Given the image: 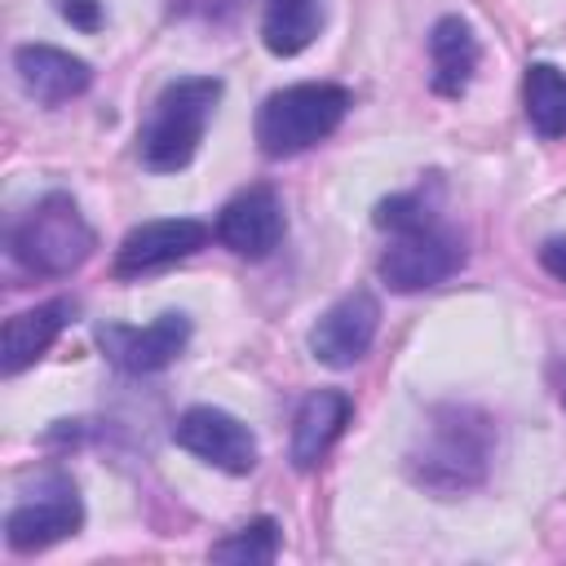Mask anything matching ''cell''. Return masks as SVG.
<instances>
[{"mask_svg":"<svg viewBox=\"0 0 566 566\" xmlns=\"http://www.w3.org/2000/svg\"><path fill=\"white\" fill-rule=\"evenodd\" d=\"M208 226L195 217H159V221H142L124 234V243L115 248V274L119 279H142L155 270H168L186 256H195L208 243Z\"/></svg>","mask_w":566,"mask_h":566,"instance_id":"8","label":"cell"},{"mask_svg":"<svg viewBox=\"0 0 566 566\" xmlns=\"http://www.w3.org/2000/svg\"><path fill=\"white\" fill-rule=\"evenodd\" d=\"M491 455H495L491 416L469 402H442L424 416L407 451V473L416 486L433 495H460L486 482Z\"/></svg>","mask_w":566,"mask_h":566,"instance_id":"1","label":"cell"},{"mask_svg":"<svg viewBox=\"0 0 566 566\" xmlns=\"http://www.w3.org/2000/svg\"><path fill=\"white\" fill-rule=\"evenodd\" d=\"M13 71H18L22 88L44 106H62V102L88 93V84H93V66L57 44H18Z\"/></svg>","mask_w":566,"mask_h":566,"instance_id":"12","label":"cell"},{"mask_svg":"<svg viewBox=\"0 0 566 566\" xmlns=\"http://www.w3.org/2000/svg\"><path fill=\"white\" fill-rule=\"evenodd\" d=\"M478 62H482V49H478L473 27L455 13L438 18L433 31H429V66H433L429 84H433V93L438 97H460L473 84Z\"/></svg>","mask_w":566,"mask_h":566,"instance_id":"15","label":"cell"},{"mask_svg":"<svg viewBox=\"0 0 566 566\" xmlns=\"http://www.w3.org/2000/svg\"><path fill=\"white\" fill-rule=\"evenodd\" d=\"M212 562H234V566H265L279 557V522L274 517H252L248 526L230 531L208 548Z\"/></svg>","mask_w":566,"mask_h":566,"instance_id":"18","label":"cell"},{"mask_svg":"<svg viewBox=\"0 0 566 566\" xmlns=\"http://www.w3.org/2000/svg\"><path fill=\"white\" fill-rule=\"evenodd\" d=\"M97 340L106 349V358L128 371V376H150V371H164L168 363L181 358L186 340H190V318L181 310H168L159 314L155 323L146 327H124V323H106L97 327Z\"/></svg>","mask_w":566,"mask_h":566,"instance_id":"9","label":"cell"},{"mask_svg":"<svg viewBox=\"0 0 566 566\" xmlns=\"http://www.w3.org/2000/svg\"><path fill=\"white\" fill-rule=\"evenodd\" d=\"M71 318H75V301H66V296L40 301V305L18 310L13 318H4V336H0V371H4V376H18V371H27L31 363H40Z\"/></svg>","mask_w":566,"mask_h":566,"instance_id":"13","label":"cell"},{"mask_svg":"<svg viewBox=\"0 0 566 566\" xmlns=\"http://www.w3.org/2000/svg\"><path fill=\"white\" fill-rule=\"evenodd\" d=\"M217 102H221V80L217 75H181V80L164 84L146 124H142V133H137L142 168L181 172L195 159Z\"/></svg>","mask_w":566,"mask_h":566,"instance_id":"2","label":"cell"},{"mask_svg":"<svg viewBox=\"0 0 566 566\" xmlns=\"http://www.w3.org/2000/svg\"><path fill=\"white\" fill-rule=\"evenodd\" d=\"M97 248V234L88 226V217L80 212V203L62 190H49L44 199H35L9 230V252L22 270L40 274V279H66L75 274Z\"/></svg>","mask_w":566,"mask_h":566,"instance_id":"3","label":"cell"},{"mask_svg":"<svg viewBox=\"0 0 566 566\" xmlns=\"http://www.w3.org/2000/svg\"><path fill=\"white\" fill-rule=\"evenodd\" d=\"M349 111V88L327 80H305L270 93L256 111V146L270 159L301 155L318 142H327Z\"/></svg>","mask_w":566,"mask_h":566,"instance_id":"4","label":"cell"},{"mask_svg":"<svg viewBox=\"0 0 566 566\" xmlns=\"http://www.w3.org/2000/svg\"><path fill=\"white\" fill-rule=\"evenodd\" d=\"M349 416H354L349 394H340V389H314V394H305L301 407H296V416H292V447H287L292 464L296 469H318L327 460V451L336 447V438L345 433Z\"/></svg>","mask_w":566,"mask_h":566,"instance_id":"14","label":"cell"},{"mask_svg":"<svg viewBox=\"0 0 566 566\" xmlns=\"http://www.w3.org/2000/svg\"><path fill=\"white\" fill-rule=\"evenodd\" d=\"M557 394H562V407H566V376H562V389Z\"/></svg>","mask_w":566,"mask_h":566,"instance_id":"22","label":"cell"},{"mask_svg":"<svg viewBox=\"0 0 566 566\" xmlns=\"http://www.w3.org/2000/svg\"><path fill=\"white\" fill-rule=\"evenodd\" d=\"M172 442L181 451H190L195 460H203V464H212L221 473H234V478L252 473L256 455H261L256 451V433L239 416H230L221 407H186L177 416V424H172Z\"/></svg>","mask_w":566,"mask_h":566,"instance_id":"6","label":"cell"},{"mask_svg":"<svg viewBox=\"0 0 566 566\" xmlns=\"http://www.w3.org/2000/svg\"><path fill=\"white\" fill-rule=\"evenodd\" d=\"M323 31V4L318 0H265L261 4V44L274 57L305 53Z\"/></svg>","mask_w":566,"mask_h":566,"instance_id":"16","label":"cell"},{"mask_svg":"<svg viewBox=\"0 0 566 566\" xmlns=\"http://www.w3.org/2000/svg\"><path fill=\"white\" fill-rule=\"evenodd\" d=\"M376 327H380V305L371 292H349L340 296L332 310L318 314V323L310 327V354L323 363V367H354L367 358L371 340H376Z\"/></svg>","mask_w":566,"mask_h":566,"instance_id":"10","label":"cell"},{"mask_svg":"<svg viewBox=\"0 0 566 566\" xmlns=\"http://www.w3.org/2000/svg\"><path fill=\"white\" fill-rule=\"evenodd\" d=\"M522 106L539 137H566V71L553 62H531L522 75Z\"/></svg>","mask_w":566,"mask_h":566,"instance_id":"17","label":"cell"},{"mask_svg":"<svg viewBox=\"0 0 566 566\" xmlns=\"http://www.w3.org/2000/svg\"><path fill=\"white\" fill-rule=\"evenodd\" d=\"M464 265V239L447 226H424L407 234H389V248L380 252L376 270L389 292H429L447 283Z\"/></svg>","mask_w":566,"mask_h":566,"instance_id":"5","label":"cell"},{"mask_svg":"<svg viewBox=\"0 0 566 566\" xmlns=\"http://www.w3.org/2000/svg\"><path fill=\"white\" fill-rule=\"evenodd\" d=\"M62 18L75 31H97L102 27V0H62Z\"/></svg>","mask_w":566,"mask_h":566,"instance_id":"20","label":"cell"},{"mask_svg":"<svg viewBox=\"0 0 566 566\" xmlns=\"http://www.w3.org/2000/svg\"><path fill=\"white\" fill-rule=\"evenodd\" d=\"M539 265H544L557 283H566V234H562V239H548V243L539 248Z\"/></svg>","mask_w":566,"mask_h":566,"instance_id":"21","label":"cell"},{"mask_svg":"<svg viewBox=\"0 0 566 566\" xmlns=\"http://www.w3.org/2000/svg\"><path fill=\"white\" fill-rule=\"evenodd\" d=\"M283 230H287V217H283V203L270 186H248L239 190L221 212H217V243L230 248L234 256H248V261H261L270 256L279 243H283Z\"/></svg>","mask_w":566,"mask_h":566,"instance_id":"11","label":"cell"},{"mask_svg":"<svg viewBox=\"0 0 566 566\" xmlns=\"http://www.w3.org/2000/svg\"><path fill=\"white\" fill-rule=\"evenodd\" d=\"M438 212H433V195L420 190H402V195H389L376 203V226L389 230V234H407V230H424L433 226Z\"/></svg>","mask_w":566,"mask_h":566,"instance_id":"19","label":"cell"},{"mask_svg":"<svg viewBox=\"0 0 566 566\" xmlns=\"http://www.w3.org/2000/svg\"><path fill=\"white\" fill-rule=\"evenodd\" d=\"M84 526V504L66 478L44 482L31 500L13 504L4 517V544L13 553H40L57 539H71Z\"/></svg>","mask_w":566,"mask_h":566,"instance_id":"7","label":"cell"}]
</instances>
